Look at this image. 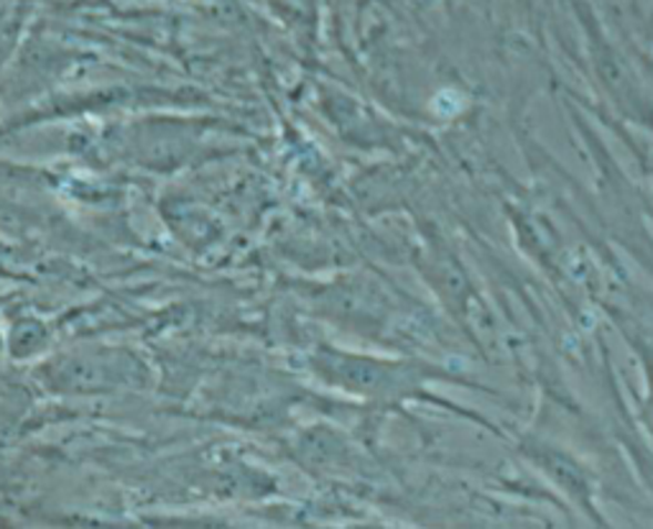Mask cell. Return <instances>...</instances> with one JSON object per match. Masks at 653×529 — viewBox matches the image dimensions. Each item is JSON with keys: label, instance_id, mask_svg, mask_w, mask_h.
I'll list each match as a JSON object with an SVG mask.
<instances>
[{"label": "cell", "instance_id": "obj_1", "mask_svg": "<svg viewBox=\"0 0 653 529\" xmlns=\"http://www.w3.org/2000/svg\"><path fill=\"white\" fill-rule=\"evenodd\" d=\"M529 460H533L541 470H547L551 476L554 474L557 484L564 486V489H570V497L574 494L577 503L590 511V494H588V478H584L582 468L577 466V460L567 456L564 450H557L551 448V445H529Z\"/></svg>", "mask_w": 653, "mask_h": 529}]
</instances>
